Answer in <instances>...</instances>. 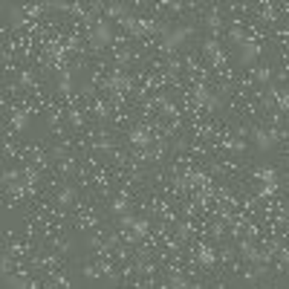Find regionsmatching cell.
I'll list each match as a JSON object with an SVG mask.
<instances>
[{"instance_id": "cell-1", "label": "cell", "mask_w": 289, "mask_h": 289, "mask_svg": "<svg viewBox=\"0 0 289 289\" xmlns=\"http://www.w3.org/2000/svg\"><path fill=\"white\" fill-rule=\"evenodd\" d=\"M194 35H197V26H171L168 32L162 35V46H165V49H179V46H185Z\"/></svg>"}, {"instance_id": "cell-2", "label": "cell", "mask_w": 289, "mask_h": 289, "mask_svg": "<svg viewBox=\"0 0 289 289\" xmlns=\"http://www.w3.org/2000/svg\"><path fill=\"white\" fill-rule=\"evenodd\" d=\"M90 41L95 49H102V46H107L110 41H113V26L107 21H95L92 23V29H90Z\"/></svg>"}, {"instance_id": "cell-3", "label": "cell", "mask_w": 289, "mask_h": 289, "mask_svg": "<svg viewBox=\"0 0 289 289\" xmlns=\"http://www.w3.org/2000/svg\"><path fill=\"white\" fill-rule=\"evenodd\" d=\"M277 139H280L277 130H263V127H254L252 130V142L257 150H275Z\"/></svg>"}, {"instance_id": "cell-4", "label": "cell", "mask_w": 289, "mask_h": 289, "mask_svg": "<svg viewBox=\"0 0 289 289\" xmlns=\"http://www.w3.org/2000/svg\"><path fill=\"white\" fill-rule=\"evenodd\" d=\"M254 176L263 182V188H260V194H275L277 188V171L275 168H266V165H260V168H254Z\"/></svg>"}, {"instance_id": "cell-5", "label": "cell", "mask_w": 289, "mask_h": 289, "mask_svg": "<svg viewBox=\"0 0 289 289\" xmlns=\"http://www.w3.org/2000/svg\"><path fill=\"white\" fill-rule=\"evenodd\" d=\"M23 21H26V12H23L21 3H3V23H6V26L18 29Z\"/></svg>"}, {"instance_id": "cell-6", "label": "cell", "mask_w": 289, "mask_h": 289, "mask_svg": "<svg viewBox=\"0 0 289 289\" xmlns=\"http://www.w3.org/2000/svg\"><path fill=\"white\" fill-rule=\"evenodd\" d=\"M237 61H240V67H254L257 64V58H260V46L254 44V41H246L243 46H237Z\"/></svg>"}, {"instance_id": "cell-7", "label": "cell", "mask_w": 289, "mask_h": 289, "mask_svg": "<svg viewBox=\"0 0 289 289\" xmlns=\"http://www.w3.org/2000/svg\"><path fill=\"white\" fill-rule=\"evenodd\" d=\"M194 99H197V104H203V107H208V110H214V107L223 104L220 102V95H214V92L208 90V87H203V84L194 90Z\"/></svg>"}, {"instance_id": "cell-8", "label": "cell", "mask_w": 289, "mask_h": 289, "mask_svg": "<svg viewBox=\"0 0 289 289\" xmlns=\"http://www.w3.org/2000/svg\"><path fill=\"white\" fill-rule=\"evenodd\" d=\"M203 52L208 55L211 64H220V61H223V49H220L217 38H206V41H203Z\"/></svg>"}, {"instance_id": "cell-9", "label": "cell", "mask_w": 289, "mask_h": 289, "mask_svg": "<svg viewBox=\"0 0 289 289\" xmlns=\"http://www.w3.org/2000/svg\"><path fill=\"white\" fill-rule=\"evenodd\" d=\"M240 254L249 260V263H263V260H266V254H260L257 249H254V243H249V240L240 243Z\"/></svg>"}, {"instance_id": "cell-10", "label": "cell", "mask_w": 289, "mask_h": 289, "mask_svg": "<svg viewBox=\"0 0 289 289\" xmlns=\"http://www.w3.org/2000/svg\"><path fill=\"white\" fill-rule=\"evenodd\" d=\"M127 139H130L133 145H139V148H148V145H150V130H148V127H133Z\"/></svg>"}, {"instance_id": "cell-11", "label": "cell", "mask_w": 289, "mask_h": 289, "mask_svg": "<svg viewBox=\"0 0 289 289\" xmlns=\"http://www.w3.org/2000/svg\"><path fill=\"white\" fill-rule=\"evenodd\" d=\"M206 26H208V32H211V38L220 35V29H223V18H220V12H206Z\"/></svg>"}, {"instance_id": "cell-12", "label": "cell", "mask_w": 289, "mask_h": 289, "mask_svg": "<svg viewBox=\"0 0 289 289\" xmlns=\"http://www.w3.org/2000/svg\"><path fill=\"white\" fill-rule=\"evenodd\" d=\"M75 197H78V191H75L72 185H67V188L58 194V208H69L72 203H75Z\"/></svg>"}, {"instance_id": "cell-13", "label": "cell", "mask_w": 289, "mask_h": 289, "mask_svg": "<svg viewBox=\"0 0 289 289\" xmlns=\"http://www.w3.org/2000/svg\"><path fill=\"white\" fill-rule=\"evenodd\" d=\"M72 75H75L72 69H61L58 72V90L61 92H72Z\"/></svg>"}, {"instance_id": "cell-14", "label": "cell", "mask_w": 289, "mask_h": 289, "mask_svg": "<svg viewBox=\"0 0 289 289\" xmlns=\"http://www.w3.org/2000/svg\"><path fill=\"white\" fill-rule=\"evenodd\" d=\"M3 289H29V280L21 275H9L3 277Z\"/></svg>"}, {"instance_id": "cell-15", "label": "cell", "mask_w": 289, "mask_h": 289, "mask_svg": "<svg viewBox=\"0 0 289 289\" xmlns=\"http://www.w3.org/2000/svg\"><path fill=\"white\" fill-rule=\"evenodd\" d=\"M104 15H110V18H119V21H122V18H127V6H125V3H107V6H104Z\"/></svg>"}, {"instance_id": "cell-16", "label": "cell", "mask_w": 289, "mask_h": 289, "mask_svg": "<svg viewBox=\"0 0 289 289\" xmlns=\"http://www.w3.org/2000/svg\"><path fill=\"white\" fill-rule=\"evenodd\" d=\"M254 78L260 81V84H269V87H272L275 72H272V67H257V69H254Z\"/></svg>"}, {"instance_id": "cell-17", "label": "cell", "mask_w": 289, "mask_h": 289, "mask_svg": "<svg viewBox=\"0 0 289 289\" xmlns=\"http://www.w3.org/2000/svg\"><path fill=\"white\" fill-rule=\"evenodd\" d=\"M156 104H159V110L165 116H176V107H173V102L168 95H156Z\"/></svg>"}, {"instance_id": "cell-18", "label": "cell", "mask_w": 289, "mask_h": 289, "mask_svg": "<svg viewBox=\"0 0 289 289\" xmlns=\"http://www.w3.org/2000/svg\"><path fill=\"white\" fill-rule=\"evenodd\" d=\"M165 289H200V286H194L191 280H185V277H179V275H173L171 283H168Z\"/></svg>"}, {"instance_id": "cell-19", "label": "cell", "mask_w": 289, "mask_h": 289, "mask_svg": "<svg viewBox=\"0 0 289 289\" xmlns=\"http://www.w3.org/2000/svg\"><path fill=\"white\" fill-rule=\"evenodd\" d=\"M127 84H130V81H127V78H125V75H122V72H116L113 78L107 81V87H110V90H125Z\"/></svg>"}, {"instance_id": "cell-20", "label": "cell", "mask_w": 289, "mask_h": 289, "mask_svg": "<svg viewBox=\"0 0 289 289\" xmlns=\"http://www.w3.org/2000/svg\"><path fill=\"white\" fill-rule=\"evenodd\" d=\"M12 125H15V130H26V125H29V113H15L12 116Z\"/></svg>"}, {"instance_id": "cell-21", "label": "cell", "mask_w": 289, "mask_h": 289, "mask_svg": "<svg viewBox=\"0 0 289 289\" xmlns=\"http://www.w3.org/2000/svg\"><path fill=\"white\" fill-rule=\"evenodd\" d=\"M18 176H21V171H3V185L9 188V185L18 182Z\"/></svg>"}, {"instance_id": "cell-22", "label": "cell", "mask_w": 289, "mask_h": 289, "mask_svg": "<svg viewBox=\"0 0 289 289\" xmlns=\"http://www.w3.org/2000/svg\"><path fill=\"white\" fill-rule=\"evenodd\" d=\"M277 107H280V110H286V113H289V90H280V99H277Z\"/></svg>"}, {"instance_id": "cell-23", "label": "cell", "mask_w": 289, "mask_h": 289, "mask_svg": "<svg viewBox=\"0 0 289 289\" xmlns=\"http://www.w3.org/2000/svg\"><path fill=\"white\" fill-rule=\"evenodd\" d=\"M197 260H200V263H206V266H211V263H214V254H211V252L206 249V252L197 254Z\"/></svg>"}, {"instance_id": "cell-24", "label": "cell", "mask_w": 289, "mask_h": 289, "mask_svg": "<svg viewBox=\"0 0 289 289\" xmlns=\"http://www.w3.org/2000/svg\"><path fill=\"white\" fill-rule=\"evenodd\" d=\"M21 84H23V87H29V84H32V78H29V72H23V75H21Z\"/></svg>"}]
</instances>
